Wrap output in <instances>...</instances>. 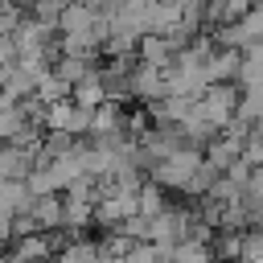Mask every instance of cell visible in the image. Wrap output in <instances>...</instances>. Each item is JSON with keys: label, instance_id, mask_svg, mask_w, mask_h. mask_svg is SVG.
<instances>
[{"label": "cell", "instance_id": "cell-1", "mask_svg": "<svg viewBox=\"0 0 263 263\" xmlns=\"http://www.w3.org/2000/svg\"><path fill=\"white\" fill-rule=\"evenodd\" d=\"M33 193L25 181H0V222H12L21 214H33Z\"/></svg>", "mask_w": 263, "mask_h": 263}, {"label": "cell", "instance_id": "cell-2", "mask_svg": "<svg viewBox=\"0 0 263 263\" xmlns=\"http://www.w3.org/2000/svg\"><path fill=\"white\" fill-rule=\"evenodd\" d=\"M33 218H37L41 230H53V226L66 222V201L53 197V193H49V197H37V201H33Z\"/></svg>", "mask_w": 263, "mask_h": 263}, {"label": "cell", "instance_id": "cell-3", "mask_svg": "<svg viewBox=\"0 0 263 263\" xmlns=\"http://www.w3.org/2000/svg\"><path fill=\"white\" fill-rule=\"evenodd\" d=\"M99 103H103V86H99L95 78H86V82H78V86H74V107L90 111V107H99Z\"/></svg>", "mask_w": 263, "mask_h": 263}, {"label": "cell", "instance_id": "cell-4", "mask_svg": "<svg viewBox=\"0 0 263 263\" xmlns=\"http://www.w3.org/2000/svg\"><path fill=\"white\" fill-rule=\"evenodd\" d=\"M0 263H8V251H0Z\"/></svg>", "mask_w": 263, "mask_h": 263}]
</instances>
